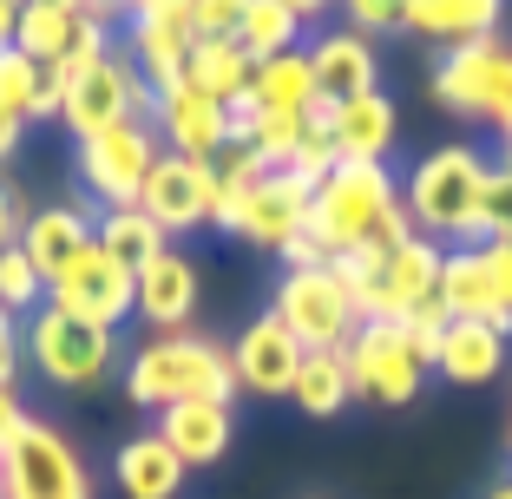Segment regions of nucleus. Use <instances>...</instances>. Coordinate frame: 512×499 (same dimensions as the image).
<instances>
[{
  "label": "nucleus",
  "instance_id": "nucleus-12",
  "mask_svg": "<svg viewBox=\"0 0 512 499\" xmlns=\"http://www.w3.org/2000/svg\"><path fill=\"white\" fill-rule=\"evenodd\" d=\"M138 211L158 217V230H165V237L211 224V217H217V171L197 165V158L158 152V165L145 171V191H138Z\"/></svg>",
  "mask_w": 512,
  "mask_h": 499
},
{
  "label": "nucleus",
  "instance_id": "nucleus-29",
  "mask_svg": "<svg viewBox=\"0 0 512 499\" xmlns=\"http://www.w3.org/2000/svg\"><path fill=\"white\" fill-rule=\"evenodd\" d=\"M250 99L256 106H270V112H316V66H309V53H276V60H256V79H250Z\"/></svg>",
  "mask_w": 512,
  "mask_h": 499
},
{
  "label": "nucleus",
  "instance_id": "nucleus-3",
  "mask_svg": "<svg viewBox=\"0 0 512 499\" xmlns=\"http://www.w3.org/2000/svg\"><path fill=\"white\" fill-rule=\"evenodd\" d=\"M125 394L132 408L145 414H165L178 401H224L237 394V375H230V342H211L197 329L178 335H151L125 355Z\"/></svg>",
  "mask_w": 512,
  "mask_h": 499
},
{
  "label": "nucleus",
  "instance_id": "nucleus-23",
  "mask_svg": "<svg viewBox=\"0 0 512 499\" xmlns=\"http://www.w3.org/2000/svg\"><path fill=\"white\" fill-rule=\"evenodd\" d=\"M506 368V329L493 322H447L434 342V375L453 388H486Z\"/></svg>",
  "mask_w": 512,
  "mask_h": 499
},
{
  "label": "nucleus",
  "instance_id": "nucleus-35",
  "mask_svg": "<svg viewBox=\"0 0 512 499\" xmlns=\"http://www.w3.org/2000/svg\"><path fill=\"white\" fill-rule=\"evenodd\" d=\"M243 7H250V0H191V7H184V20H191L197 40H237Z\"/></svg>",
  "mask_w": 512,
  "mask_h": 499
},
{
  "label": "nucleus",
  "instance_id": "nucleus-7",
  "mask_svg": "<svg viewBox=\"0 0 512 499\" xmlns=\"http://www.w3.org/2000/svg\"><path fill=\"white\" fill-rule=\"evenodd\" d=\"M342 362L355 381V401H375V408H407L421 394V381L434 375V355L401 322H362L342 342Z\"/></svg>",
  "mask_w": 512,
  "mask_h": 499
},
{
  "label": "nucleus",
  "instance_id": "nucleus-13",
  "mask_svg": "<svg viewBox=\"0 0 512 499\" xmlns=\"http://www.w3.org/2000/svg\"><path fill=\"white\" fill-rule=\"evenodd\" d=\"M151 132H158V145H165L171 158L217 165L224 145H230V106H217V99H204V92H191L178 79V86H165L151 99Z\"/></svg>",
  "mask_w": 512,
  "mask_h": 499
},
{
  "label": "nucleus",
  "instance_id": "nucleus-42",
  "mask_svg": "<svg viewBox=\"0 0 512 499\" xmlns=\"http://www.w3.org/2000/svg\"><path fill=\"white\" fill-rule=\"evenodd\" d=\"M14 27H20V0H0V53L14 46Z\"/></svg>",
  "mask_w": 512,
  "mask_h": 499
},
{
  "label": "nucleus",
  "instance_id": "nucleus-39",
  "mask_svg": "<svg viewBox=\"0 0 512 499\" xmlns=\"http://www.w3.org/2000/svg\"><path fill=\"white\" fill-rule=\"evenodd\" d=\"M20 224H27V211H20L14 191L0 184V250H14V243H20Z\"/></svg>",
  "mask_w": 512,
  "mask_h": 499
},
{
  "label": "nucleus",
  "instance_id": "nucleus-4",
  "mask_svg": "<svg viewBox=\"0 0 512 499\" xmlns=\"http://www.w3.org/2000/svg\"><path fill=\"white\" fill-rule=\"evenodd\" d=\"M440 263H447V243L414 237L394 243V250H348L329 270L342 276V289L355 296V316L362 322H401L407 309H421L440 289Z\"/></svg>",
  "mask_w": 512,
  "mask_h": 499
},
{
  "label": "nucleus",
  "instance_id": "nucleus-25",
  "mask_svg": "<svg viewBox=\"0 0 512 499\" xmlns=\"http://www.w3.org/2000/svg\"><path fill=\"white\" fill-rule=\"evenodd\" d=\"M184 480H191V467L158 440V427L132 434L119 454H112V486H119L125 499H178Z\"/></svg>",
  "mask_w": 512,
  "mask_h": 499
},
{
  "label": "nucleus",
  "instance_id": "nucleus-43",
  "mask_svg": "<svg viewBox=\"0 0 512 499\" xmlns=\"http://www.w3.org/2000/svg\"><path fill=\"white\" fill-rule=\"evenodd\" d=\"M283 7H289V14H296V20H302V27H309V20H316V14H322V7H335V0H283Z\"/></svg>",
  "mask_w": 512,
  "mask_h": 499
},
{
  "label": "nucleus",
  "instance_id": "nucleus-47",
  "mask_svg": "<svg viewBox=\"0 0 512 499\" xmlns=\"http://www.w3.org/2000/svg\"><path fill=\"white\" fill-rule=\"evenodd\" d=\"M506 454H512V434H506Z\"/></svg>",
  "mask_w": 512,
  "mask_h": 499
},
{
  "label": "nucleus",
  "instance_id": "nucleus-20",
  "mask_svg": "<svg viewBox=\"0 0 512 499\" xmlns=\"http://www.w3.org/2000/svg\"><path fill=\"white\" fill-rule=\"evenodd\" d=\"M401 132L388 92H362V99H329V145L342 165H381Z\"/></svg>",
  "mask_w": 512,
  "mask_h": 499
},
{
  "label": "nucleus",
  "instance_id": "nucleus-2",
  "mask_svg": "<svg viewBox=\"0 0 512 499\" xmlns=\"http://www.w3.org/2000/svg\"><path fill=\"white\" fill-rule=\"evenodd\" d=\"M414 237L401 204V184L388 165H335L316 184L309 204V243L322 250V263L348 257V250H394Z\"/></svg>",
  "mask_w": 512,
  "mask_h": 499
},
{
  "label": "nucleus",
  "instance_id": "nucleus-24",
  "mask_svg": "<svg viewBox=\"0 0 512 499\" xmlns=\"http://www.w3.org/2000/svg\"><path fill=\"white\" fill-rule=\"evenodd\" d=\"M92 237H99V224H92L86 204H46V211H27V224H20V250H27V263L46 283H53Z\"/></svg>",
  "mask_w": 512,
  "mask_h": 499
},
{
  "label": "nucleus",
  "instance_id": "nucleus-19",
  "mask_svg": "<svg viewBox=\"0 0 512 499\" xmlns=\"http://www.w3.org/2000/svg\"><path fill=\"white\" fill-rule=\"evenodd\" d=\"M434 296H440V309H447V322H493V329L512 335V316H506V303H499L480 243H453L447 263H440V289Z\"/></svg>",
  "mask_w": 512,
  "mask_h": 499
},
{
  "label": "nucleus",
  "instance_id": "nucleus-33",
  "mask_svg": "<svg viewBox=\"0 0 512 499\" xmlns=\"http://www.w3.org/2000/svg\"><path fill=\"white\" fill-rule=\"evenodd\" d=\"M40 92H46V66H33L27 53H0V112L7 119H20V125H33L40 119Z\"/></svg>",
  "mask_w": 512,
  "mask_h": 499
},
{
  "label": "nucleus",
  "instance_id": "nucleus-44",
  "mask_svg": "<svg viewBox=\"0 0 512 499\" xmlns=\"http://www.w3.org/2000/svg\"><path fill=\"white\" fill-rule=\"evenodd\" d=\"M191 0H138V14H184Z\"/></svg>",
  "mask_w": 512,
  "mask_h": 499
},
{
  "label": "nucleus",
  "instance_id": "nucleus-36",
  "mask_svg": "<svg viewBox=\"0 0 512 499\" xmlns=\"http://www.w3.org/2000/svg\"><path fill=\"white\" fill-rule=\"evenodd\" d=\"M335 7H342L348 27L368 33V40H375V33H401V14H407V0H335Z\"/></svg>",
  "mask_w": 512,
  "mask_h": 499
},
{
  "label": "nucleus",
  "instance_id": "nucleus-40",
  "mask_svg": "<svg viewBox=\"0 0 512 499\" xmlns=\"http://www.w3.org/2000/svg\"><path fill=\"white\" fill-rule=\"evenodd\" d=\"M20 421H27V401H20V388H0V447L20 434Z\"/></svg>",
  "mask_w": 512,
  "mask_h": 499
},
{
  "label": "nucleus",
  "instance_id": "nucleus-26",
  "mask_svg": "<svg viewBox=\"0 0 512 499\" xmlns=\"http://www.w3.org/2000/svg\"><path fill=\"white\" fill-rule=\"evenodd\" d=\"M506 14V0H407L401 14V33H421V40H440V46H467V40H486Z\"/></svg>",
  "mask_w": 512,
  "mask_h": 499
},
{
  "label": "nucleus",
  "instance_id": "nucleus-11",
  "mask_svg": "<svg viewBox=\"0 0 512 499\" xmlns=\"http://www.w3.org/2000/svg\"><path fill=\"white\" fill-rule=\"evenodd\" d=\"M132 283H138V270H125L119 257H106L99 237H92L86 250L46 283V303L79 316V322H92V329H119V322H132Z\"/></svg>",
  "mask_w": 512,
  "mask_h": 499
},
{
  "label": "nucleus",
  "instance_id": "nucleus-14",
  "mask_svg": "<svg viewBox=\"0 0 512 499\" xmlns=\"http://www.w3.org/2000/svg\"><path fill=\"white\" fill-rule=\"evenodd\" d=\"M506 60H512V46L499 40V33H486V40L447 46V53L434 60V73H427V86H434V99H440L447 112H460V119H486V106H493Z\"/></svg>",
  "mask_w": 512,
  "mask_h": 499
},
{
  "label": "nucleus",
  "instance_id": "nucleus-28",
  "mask_svg": "<svg viewBox=\"0 0 512 499\" xmlns=\"http://www.w3.org/2000/svg\"><path fill=\"white\" fill-rule=\"evenodd\" d=\"M86 14L60 7V0H20V27H14V53H27L33 66H60L73 53Z\"/></svg>",
  "mask_w": 512,
  "mask_h": 499
},
{
  "label": "nucleus",
  "instance_id": "nucleus-6",
  "mask_svg": "<svg viewBox=\"0 0 512 499\" xmlns=\"http://www.w3.org/2000/svg\"><path fill=\"white\" fill-rule=\"evenodd\" d=\"M0 499H92V467L53 421H20L0 447Z\"/></svg>",
  "mask_w": 512,
  "mask_h": 499
},
{
  "label": "nucleus",
  "instance_id": "nucleus-27",
  "mask_svg": "<svg viewBox=\"0 0 512 499\" xmlns=\"http://www.w3.org/2000/svg\"><path fill=\"white\" fill-rule=\"evenodd\" d=\"M256 79V60L237 40H191V60H184V86L217 99V106H237Z\"/></svg>",
  "mask_w": 512,
  "mask_h": 499
},
{
  "label": "nucleus",
  "instance_id": "nucleus-1",
  "mask_svg": "<svg viewBox=\"0 0 512 499\" xmlns=\"http://www.w3.org/2000/svg\"><path fill=\"white\" fill-rule=\"evenodd\" d=\"M401 204L407 224L434 243H493L512 230L506 204L493 197V165L473 145H440L434 158H421L401 184Z\"/></svg>",
  "mask_w": 512,
  "mask_h": 499
},
{
  "label": "nucleus",
  "instance_id": "nucleus-21",
  "mask_svg": "<svg viewBox=\"0 0 512 499\" xmlns=\"http://www.w3.org/2000/svg\"><path fill=\"white\" fill-rule=\"evenodd\" d=\"M309 66H316V92H322V99H362V92H381L375 40H368V33H355V27L316 33Z\"/></svg>",
  "mask_w": 512,
  "mask_h": 499
},
{
  "label": "nucleus",
  "instance_id": "nucleus-41",
  "mask_svg": "<svg viewBox=\"0 0 512 499\" xmlns=\"http://www.w3.org/2000/svg\"><path fill=\"white\" fill-rule=\"evenodd\" d=\"M20 132H27V125H20V119H7V112H0V165H7V158L20 152Z\"/></svg>",
  "mask_w": 512,
  "mask_h": 499
},
{
  "label": "nucleus",
  "instance_id": "nucleus-17",
  "mask_svg": "<svg viewBox=\"0 0 512 499\" xmlns=\"http://www.w3.org/2000/svg\"><path fill=\"white\" fill-rule=\"evenodd\" d=\"M309 204H316V184L309 178H296V171H263V184H256L250 204H243L237 237H250L256 250H270V257H283L289 243L309 230Z\"/></svg>",
  "mask_w": 512,
  "mask_h": 499
},
{
  "label": "nucleus",
  "instance_id": "nucleus-8",
  "mask_svg": "<svg viewBox=\"0 0 512 499\" xmlns=\"http://www.w3.org/2000/svg\"><path fill=\"white\" fill-rule=\"evenodd\" d=\"M158 152L165 145H158L151 119H125V125H106L99 138H79L73 171H79V184H86V197L99 211H125V204H138L145 171L158 165Z\"/></svg>",
  "mask_w": 512,
  "mask_h": 499
},
{
  "label": "nucleus",
  "instance_id": "nucleus-9",
  "mask_svg": "<svg viewBox=\"0 0 512 499\" xmlns=\"http://www.w3.org/2000/svg\"><path fill=\"white\" fill-rule=\"evenodd\" d=\"M270 316L283 322L309 355H316V348H342L348 335L362 329L355 296L342 289V276H335L329 263H316V270H283V283H276V296H270Z\"/></svg>",
  "mask_w": 512,
  "mask_h": 499
},
{
  "label": "nucleus",
  "instance_id": "nucleus-18",
  "mask_svg": "<svg viewBox=\"0 0 512 499\" xmlns=\"http://www.w3.org/2000/svg\"><path fill=\"white\" fill-rule=\"evenodd\" d=\"M191 40H197V33H191L184 14H132V20H125V60H132V73L151 86V99L184 79Z\"/></svg>",
  "mask_w": 512,
  "mask_h": 499
},
{
  "label": "nucleus",
  "instance_id": "nucleus-46",
  "mask_svg": "<svg viewBox=\"0 0 512 499\" xmlns=\"http://www.w3.org/2000/svg\"><path fill=\"white\" fill-rule=\"evenodd\" d=\"M60 7H79V0H60Z\"/></svg>",
  "mask_w": 512,
  "mask_h": 499
},
{
  "label": "nucleus",
  "instance_id": "nucleus-31",
  "mask_svg": "<svg viewBox=\"0 0 512 499\" xmlns=\"http://www.w3.org/2000/svg\"><path fill=\"white\" fill-rule=\"evenodd\" d=\"M99 250L106 257H119L125 270H145L158 250H171L165 230H158V217H145L138 204H125V211H106L99 217Z\"/></svg>",
  "mask_w": 512,
  "mask_h": 499
},
{
  "label": "nucleus",
  "instance_id": "nucleus-22",
  "mask_svg": "<svg viewBox=\"0 0 512 499\" xmlns=\"http://www.w3.org/2000/svg\"><path fill=\"white\" fill-rule=\"evenodd\" d=\"M230 434H237V414H230L224 401H178V408L158 414V440H165L191 473L217 467V460L230 454Z\"/></svg>",
  "mask_w": 512,
  "mask_h": 499
},
{
  "label": "nucleus",
  "instance_id": "nucleus-34",
  "mask_svg": "<svg viewBox=\"0 0 512 499\" xmlns=\"http://www.w3.org/2000/svg\"><path fill=\"white\" fill-rule=\"evenodd\" d=\"M0 309H7V316H33V309H46V276L33 270L27 263V250H0Z\"/></svg>",
  "mask_w": 512,
  "mask_h": 499
},
{
  "label": "nucleus",
  "instance_id": "nucleus-38",
  "mask_svg": "<svg viewBox=\"0 0 512 499\" xmlns=\"http://www.w3.org/2000/svg\"><path fill=\"white\" fill-rule=\"evenodd\" d=\"M20 362H27V355H20V322L7 316V309H0V388H14Z\"/></svg>",
  "mask_w": 512,
  "mask_h": 499
},
{
  "label": "nucleus",
  "instance_id": "nucleus-15",
  "mask_svg": "<svg viewBox=\"0 0 512 499\" xmlns=\"http://www.w3.org/2000/svg\"><path fill=\"white\" fill-rule=\"evenodd\" d=\"M197 303H204V276H197V263L184 257V250H158L132 283V316L145 322L151 335L191 329Z\"/></svg>",
  "mask_w": 512,
  "mask_h": 499
},
{
  "label": "nucleus",
  "instance_id": "nucleus-48",
  "mask_svg": "<svg viewBox=\"0 0 512 499\" xmlns=\"http://www.w3.org/2000/svg\"><path fill=\"white\" fill-rule=\"evenodd\" d=\"M302 499H316V493H302Z\"/></svg>",
  "mask_w": 512,
  "mask_h": 499
},
{
  "label": "nucleus",
  "instance_id": "nucleus-37",
  "mask_svg": "<svg viewBox=\"0 0 512 499\" xmlns=\"http://www.w3.org/2000/svg\"><path fill=\"white\" fill-rule=\"evenodd\" d=\"M480 250H486V270H493L499 303H506V316H512V230H506V237H493V243H480Z\"/></svg>",
  "mask_w": 512,
  "mask_h": 499
},
{
  "label": "nucleus",
  "instance_id": "nucleus-10",
  "mask_svg": "<svg viewBox=\"0 0 512 499\" xmlns=\"http://www.w3.org/2000/svg\"><path fill=\"white\" fill-rule=\"evenodd\" d=\"M60 119H66V132H73V138H99L106 125L151 119V86L132 73V60H125V53H106V60H92L86 73L66 86Z\"/></svg>",
  "mask_w": 512,
  "mask_h": 499
},
{
  "label": "nucleus",
  "instance_id": "nucleus-45",
  "mask_svg": "<svg viewBox=\"0 0 512 499\" xmlns=\"http://www.w3.org/2000/svg\"><path fill=\"white\" fill-rule=\"evenodd\" d=\"M480 499H512V480H499V486H486Z\"/></svg>",
  "mask_w": 512,
  "mask_h": 499
},
{
  "label": "nucleus",
  "instance_id": "nucleus-5",
  "mask_svg": "<svg viewBox=\"0 0 512 499\" xmlns=\"http://www.w3.org/2000/svg\"><path fill=\"white\" fill-rule=\"evenodd\" d=\"M20 355L40 368L53 388H99V381L119 368V335L92 329V322L66 316V309H33L27 329H20Z\"/></svg>",
  "mask_w": 512,
  "mask_h": 499
},
{
  "label": "nucleus",
  "instance_id": "nucleus-32",
  "mask_svg": "<svg viewBox=\"0 0 512 499\" xmlns=\"http://www.w3.org/2000/svg\"><path fill=\"white\" fill-rule=\"evenodd\" d=\"M237 46L250 60H276V53H296L302 46V20L289 14L283 0H250L237 20Z\"/></svg>",
  "mask_w": 512,
  "mask_h": 499
},
{
  "label": "nucleus",
  "instance_id": "nucleus-16",
  "mask_svg": "<svg viewBox=\"0 0 512 499\" xmlns=\"http://www.w3.org/2000/svg\"><path fill=\"white\" fill-rule=\"evenodd\" d=\"M302 355H309V348H302L276 316H256V322H243L237 342H230V375H237V388H250V394H263V401H276V394L296 388Z\"/></svg>",
  "mask_w": 512,
  "mask_h": 499
},
{
  "label": "nucleus",
  "instance_id": "nucleus-30",
  "mask_svg": "<svg viewBox=\"0 0 512 499\" xmlns=\"http://www.w3.org/2000/svg\"><path fill=\"white\" fill-rule=\"evenodd\" d=\"M289 401H296V408L309 414V421H335V414H342L348 401H355V381H348L342 348H316V355H302Z\"/></svg>",
  "mask_w": 512,
  "mask_h": 499
}]
</instances>
